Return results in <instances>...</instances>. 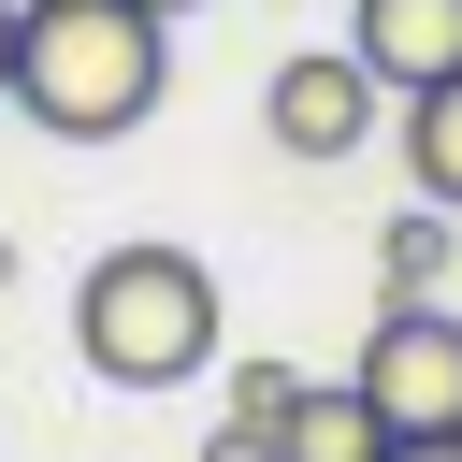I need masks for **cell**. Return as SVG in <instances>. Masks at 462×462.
Instances as JSON below:
<instances>
[{"mask_svg":"<svg viewBox=\"0 0 462 462\" xmlns=\"http://www.w3.org/2000/svg\"><path fill=\"white\" fill-rule=\"evenodd\" d=\"M346 58L404 101V87H448L462 72V0H361L346 14Z\"/></svg>","mask_w":462,"mask_h":462,"instance_id":"cell-5","label":"cell"},{"mask_svg":"<svg viewBox=\"0 0 462 462\" xmlns=\"http://www.w3.org/2000/svg\"><path fill=\"white\" fill-rule=\"evenodd\" d=\"M375 448H390V419L361 404V375H303L274 419V462H375Z\"/></svg>","mask_w":462,"mask_h":462,"instance_id":"cell-6","label":"cell"},{"mask_svg":"<svg viewBox=\"0 0 462 462\" xmlns=\"http://www.w3.org/2000/svg\"><path fill=\"white\" fill-rule=\"evenodd\" d=\"M0 289H14V231H0Z\"/></svg>","mask_w":462,"mask_h":462,"instance_id":"cell-13","label":"cell"},{"mask_svg":"<svg viewBox=\"0 0 462 462\" xmlns=\"http://www.w3.org/2000/svg\"><path fill=\"white\" fill-rule=\"evenodd\" d=\"M346 375H361V404L390 433H462V318L448 303H375Z\"/></svg>","mask_w":462,"mask_h":462,"instance_id":"cell-3","label":"cell"},{"mask_svg":"<svg viewBox=\"0 0 462 462\" xmlns=\"http://www.w3.org/2000/svg\"><path fill=\"white\" fill-rule=\"evenodd\" d=\"M0 101H14V0H0Z\"/></svg>","mask_w":462,"mask_h":462,"instance_id":"cell-12","label":"cell"},{"mask_svg":"<svg viewBox=\"0 0 462 462\" xmlns=\"http://www.w3.org/2000/svg\"><path fill=\"white\" fill-rule=\"evenodd\" d=\"M375 116H390V87H375L346 43H303V58H274V87H260V130H274V159H303V173L361 159V144H375Z\"/></svg>","mask_w":462,"mask_h":462,"instance_id":"cell-4","label":"cell"},{"mask_svg":"<svg viewBox=\"0 0 462 462\" xmlns=\"http://www.w3.org/2000/svg\"><path fill=\"white\" fill-rule=\"evenodd\" d=\"M144 14H202V0H144Z\"/></svg>","mask_w":462,"mask_h":462,"instance_id":"cell-14","label":"cell"},{"mask_svg":"<svg viewBox=\"0 0 462 462\" xmlns=\"http://www.w3.org/2000/svg\"><path fill=\"white\" fill-rule=\"evenodd\" d=\"M375 462H462V433H390Z\"/></svg>","mask_w":462,"mask_h":462,"instance_id":"cell-11","label":"cell"},{"mask_svg":"<svg viewBox=\"0 0 462 462\" xmlns=\"http://www.w3.org/2000/svg\"><path fill=\"white\" fill-rule=\"evenodd\" d=\"M173 87V14L144 0H14V116L58 144H116L144 130Z\"/></svg>","mask_w":462,"mask_h":462,"instance_id":"cell-1","label":"cell"},{"mask_svg":"<svg viewBox=\"0 0 462 462\" xmlns=\"http://www.w3.org/2000/svg\"><path fill=\"white\" fill-rule=\"evenodd\" d=\"M72 361L101 375V390H188L202 361H217V274L188 260V245H101L87 274H72Z\"/></svg>","mask_w":462,"mask_h":462,"instance_id":"cell-2","label":"cell"},{"mask_svg":"<svg viewBox=\"0 0 462 462\" xmlns=\"http://www.w3.org/2000/svg\"><path fill=\"white\" fill-rule=\"evenodd\" d=\"M202 462H274V433H260V419H217V433H202Z\"/></svg>","mask_w":462,"mask_h":462,"instance_id":"cell-10","label":"cell"},{"mask_svg":"<svg viewBox=\"0 0 462 462\" xmlns=\"http://www.w3.org/2000/svg\"><path fill=\"white\" fill-rule=\"evenodd\" d=\"M390 144H404V188L462 217V72H448V87H404V130H390Z\"/></svg>","mask_w":462,"mask_h":462,"instance_id":"cell-7","label":"cell"},{"mask_svg":"<svg viewBox=\"0 0 462 462\" xmlns=\"http://www.w3.org/2000/svg\"><path fill=\"white\" fill-rule=\"evenodd\" d=\"M289 390H303L289 361H231V419H260V433H274V419H289Z\"/></svg>","mask_w":462,"mask_h":462,"instance_id":"cell-9","label":"cell"},{"mask_svg":"<svg viewBox=\"0 0 462 462\" xmlns=\"http://www.w3.org/2000/svg\"><path fill=\"white\" fill-rule=\"evenodd\" d=\"M448 260H462V217H448V202H404V217L375 231V289H390V303H433Z\"/></svg>","mask_w":462,"mask_h":462,"instance_id":"cell-8","label":"cell"}]
</instances>
